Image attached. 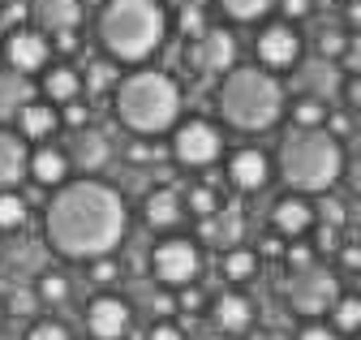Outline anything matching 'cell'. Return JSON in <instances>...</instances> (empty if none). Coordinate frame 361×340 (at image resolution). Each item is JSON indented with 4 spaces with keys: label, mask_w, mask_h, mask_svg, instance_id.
Masks as SVG:
<instances>
[{
    "label": "cell",
    "mask_w": 361,
    "mask_h": 340,
    "mask_svg": "<svg viewBox=\"0 0 361 340\" xmlns=\"http://www.w3.org/2000/svg\"><path fill=\"white\" fill-rule=\"evenodd\" d=\"M129 224L125 194L104 177H69L61 190H52L43 207V237L52 254L69 263H90L116 254Z\"/></svg>",
    "instance_id": "1"
},
{
    "label": "cell",
    "mask_w": 361,
    "mask_h": 340,
    "mask_svg": "<svg viewBox=\"0 0 361 340\" xmlns=\"http://www.w3.org/2000/svg\"><path fill=\"white\" fill-rule=\"evenodd\" d=\"M168 35L164 0H104L95 13V39L112 65H147Z\"/></svg>",
    "instance_id": "2"
},
{
    "label": "cell",
    "mask_w": 361,
    "mask_h": 340,
    "mask_svg": "<svg viewBox=\"0 0 361 340\" xmlns=\"http://www.w3.org/2000/svg\"><path fill=\"white\" fill-rule=\"evenodd\" d=\"M180 82L164 69H129L121 73L116 91H112V112L121 121V130H129L133 138H159L172 134V125L180 121Z\"/></svg>",
    "instance_id": "3"
},
{
    "label": "cell",
    "mask_w": 361,
    "mask_h": 340,
    "mask_svg": "<svg viewBox=\"0 0 361 340\" xmlns=\"http://www.w3.org/2000/svg\"><path fill=\"white\" fill-rule=\"evenodd\" d=\"M284 108H288L284 82L258 65H233L215 87V112L237 134H262L271 125H280Z\"/></svg>",
    "instance_id": "4"
},
{
    "label": "cell",
    "mask_w": 361,
    "mask_h": 340,
    "mask_svg": "<svg viewBox=\"0 0 361 340\" xmlns=\"http://www.w3.org/2000/svg\"><path fill=\"white\" fill-rule=\"evenodd\" d=\"M276 173L284 177L288 194H327L344 173H348V155L344 142L327 130H288L280 138V151L271 155Z\"/></svg>",
    "instance_id": "5"
},
{
    "label": "cell",
    "mask_w": 361,
    "mask_h": 340,
    "mask_svg": "<svg viewBox=\"0 0 361 340\" xmlns=\"http://www.w3.org/2000/svg\"><path fill=\"white\" fill-rule=\"evenodd\" d=\"M172 159L190 173H202L215 159H224V134L207 116H180L172 125Z\"/></svg>",
    "instance_id": "6"
},
{
    "label": "cell",
    "mask_w": 361,
    "mask_h": 340,
    "mask_svg": "<svg viewBox=\"0 0 361 340\" xmlns=\"http://www.w3.org/2000/svg\"><path fill=\"white\" fill-rule=\"evenodd\" d=\"M151 276L164 289H185L202 276V250L190 237H159L151 245Z\"/></svg>",
    "instance_id": "7"
},
{
    "label": "cell",
    "mask_w": 361,
    "mask_h": 340,
    "mask_svg": "<svg viewBox=\"0 0 361 340\" xmlns=\"http://www.w3.org/2000/svg\"><path fill=\"white\" fill-rule=\"evenodd\" d=\"M336 297H340V280L323 263H314L305 272H293V280H288V306L301 319H323L336 306Z\"/></svg>",
    "instance_id": "8"
},
{
    "label": "cell",
    "mask_w": 361,
    "mask_h": 340,
    "mask_svg": "<svg viewBox=\"0 0 361 340\" xmlns=\"http://www.w3.org/2000/svg\"><path fill=\"white\" fill-rule=\"evenodd\" d=\"M301 35H297V26H288V22H262L258 26V35H254V61H258V69H267V73H288V69H297V61H301Z\"/></svg>",
    "instance_id": "9"
},
{
    "label": "cell",
    "mask_w": 361,
    "mask_h": 340,
    "mask_svg": "<svg viewBox=\"0 0 361 340\" xmlns=\"http://www.w3.org/2000/svg\"><path fill=\"white\" fill-rule=\"evenodd\" d=\"M48 65H52V39L43 30H35L26 22V26L5 35V69H13L22 78H39Z\"/></svg>",
    "instance_id": "10"
},
{
    "label": "cell",
    "mask_w": 361,
    "mask_h": 340,
    "mask_svg": "<svg viewBox=\"0 0 361 340\" xmlns=\"http://www.w3.org/2000/svg\"><path fill=\"white\" fill-rule=\"evenodd\" d=\"M237 65V35L228 26H207L190 44V69L207 78H224Z\"/></svg>",
    "instance_id": "11"
},
{
    "label": "cell",
    "mask_w": 361,
    "mask_h": 340,
    "mask_svg": "<svg viewBox=\"0 0 361 340\" xmlns=\"http://www.w3.org/2000/svg\"><path fill=\"white\" fill-rule=\"evenodd\" d=\"M65 155H69V168L78 177H104V168L112 164V142H108V134L99 125H86V130L69 134Z\"/></svg>",
    "instance_id": "12"
},
{
    "label": "cell",
    "mask_w": 361,
    "mask_h": 340,
    "mask_svg": "<svg viewBox=\"0 0 361 340\" xmlns=\"http://www.w3.org/2000/svg\"><path fill=\"white\" fill-rule=\"evenodd\" d=\"M133 323V306L116 293H95L86 306V336L90 340H125Z\"/></svg>",
    "instance_id": "13"
},
{
    "label": "cell",
    "mask_w": 361,
    "mask_h": 340,
    "mask_svg": "<svg viewBox=\"0 0 361 340\" xmlns=\"http://www.w3.org/2000/svg\"><path fill=\"white\" fill-rule=\"evenodd\" d=\"M271 173H276V164H271V155L262 147H237L228 159H224V177H228L233 190L241 194H254L271 181Z\"/></svg>",
    "instance_id": "14"
},
{
    "label": "cell",
    "mask_w": 361,
    "mask_h": 340,
    "mask_svg": "<svg viewBox=\"0 0 361 340\" xmlns=\"http://www.w3.org/2000/svg\"><path fill=\"white\" fill-rule=\"evenodd\" d=\"M82 18H86L82 0H30V26L43 30L48 39L78 35L82 30Z\"/></svg>",
    "instance_id": "15"
},
{
    "label": "cell",
    "mask_w": 361,
    "mask_h": 340,
    "mask_svg": "<svg viewBox=\"0 0 361 340\" xmlns=\"http://www.w3.org/2000/svg\"><path fill=\"white\" fill-rule=\"evenodd\" d=\"M245 211L237 202H224L219 211H211V216L198 220V241L211 245V250H233V245H245Z\"/></svg>",
    "instance_id": "16"
},
{
    "label": "cell",
    "mask_w": 361,
    "mask_h": 340,
    "mask_svg": "<svg viewBox=\"0 0 361 340\" xmlns=\"http://www.w3.org/2000/svg\"><path fill=\"white\" fill-rule=\"evenodd\" d=\"M271 229H276L284 241H297V237H310L319 229V216H314V202L305 194H284L276 207H271Z\"/></svg>",
    "instance_id": "17"
},
{
    "label": "cell",
    "mask_w": 361,
    "mask_h": 340,
    "mask_svg": "<svg viewBox=\"0 0 361 340\" xmlns=\"http://www.w3.org/2000/svg\"><path fill=\"white\" fill-rule=\"evenodd\" d=\"M26 177H30L39 190H61V186L73 177V168H69V155H65V147H56V142H39V147H30V159H26Z\"/></svg>",
    "instance_id": "18"
},
{
    "label": "cell",
    "mask_w": 361,
    "mask_h": 340,
    "mask_svg": "<svg viewBox=\"0 0 361 340\" xmlns=\"http://www.w3.org/2000/svg\"><path fill=\"white\" fill-rule=\"evenodd\" d=\"M13 130L26 138V147L35 142H52V134L61 130V108L48 104V99H26L18 112H13Z\"/></svg>",
    "instance_id": "19"
},
{
    "label": "cell",
    "mask_w": 361,
    "mask_h": 340,
    "mask_svg": "<svg viewBox=\"0 0 361 340\" xmlns=\"http://www.w3.org/2000/svg\"><path fill=\"white\" fill-rule=\"evenodd\" d=\"M211 323L219 336H245L254 327V302L237 289H224L211 302Z\"/></svg>",
    "instance_id": "20"
},
{
    "label": "cell",
    "mask_w": 361,
    "mask_h": 340,
    "mask_svg": "<svg viewBox=\"0 0 361 340\" xmlns=\"http://www.w3.org/2000/svg\"><path fill=\"white\" fill-rule=\"evenodd\" d=\"M39 99H48L56 108L82 99V69H73L69 61H52L48 69L39 73Z\"/></svg>",
    "instance_id": "21"
},
{
    "label": "cell",
    "mask_w": 361,
    "mask_h": 340,
    "mask_svg": "<svg viewBox=\"0 0 361 340\" xmlns=\"http://www.w3.org/2000/svg\"><path fill=\"white\" fill-rule=\"evenodd\" d=\"M26 159L30 147L13 125H0V190H18L26 181Z\"/></svg>",
    "instance_id": "22"
},
{
    "label": "cell",
    "mask_w": 361,
    "mask_h": 340,
    "mask_svg": "<svg viewBox=\"0 0 361 340\" xmlns=\"http://www.w3.org/2000/svg\"><path fill=\"white\" fill-rule=\"evenodd\" d=\"M180 216H185V198H180L176 190H168V186H159V190H151L142 198V220L155 233H172L180 224Z\"/></svg>",
    "instance_id": "23"
},
{
    "label": "cell",
    "mask_w": 361,
    "mask_h": 340,
    "mask_svg": "<svg viewBox=\"0 0 361 340\" xmlns=\"http://www.w3.org/2000/svg\"><path fill=\"white\" fill-rule=\"evenodd\" d=\"M219 272H224V280H228L233 289H241V284H250L258 276V254L250 245H233V250H224Z\"/></svg>",
    "instance_id": "24"
},
{
    "label": "cell",
    "mask_w": 361,
    "mask_h": 340,
    "mask_svg": "<svg viewBox=\"0 0 361 340\" xmlns=\"http://www.w3.org/2000/svg\"><path fill=\"white\" fill-rule=\"evenodd\" d=\"M327 99H314V95H297V99H288V108H284V116H288V125L293 130H323L327 125Z\"/></svg>",
    "instance_id": "25"
},
{
    "label": "cell",
    "mask_w": 361,
    "mask_h": 340,
    "mask_svg": "<svg viewBox=\"0 0 361 340\" xmlns=\"http://www.w3.org/2000/svg\"><path fill=\"white\" fill-rule=\"evenodd\" d=\"M26 99H35L30 95V78H22L13 69H0V121H13V112Z\"/></svg>",
    "instance_id": "26"
},
{
    "label": "cell",
    "mask_w": 361,
    "mask_h": 340,
    "mask_svg": "<svg viewBox=\"0 0 361 340\" xmlns=\"http://www.w3.org/2000/svg\"><path fill=\"white\" fill-rule=\"evenodd\" d=\"M327 323L336 327V336L361 332V297H357V293H340V297H336V306L327 310Z\"/></svg>",
    "instance_id": "27"
},
{
    "label": "cell",
    "mask_w": 361,
    "mask_h": 340,
    "mask_svg": "<svg viewBox=\"0 0 361 340\" xmlns=\"http://www.w3.org/2000/svg\"><path fill=\"white\" fill-rule=\"evenodd\" d=\"M116 82H121V69H116L108 56H99V61H90V69L82 73V95H86V91H90V95H112Z\"/></svg>",
    "instance_id": "28"
},
{
    "label": "cell",
    "mask_w": 361,
    "mask_h": 340,
    "mask_svg": "<svg viewBox=\"0 0 361 340\" xmlns=\"http://www.w3.org/2000/svg\"><path fill=\"white\" fill-rule=\"evenodd\" d=\"M30 220V202L18 190H0V233H18Z\"/></svg>",
    "instance_id": "29"
},
{
    "label": "cell",
    "mask_w": 361,
    "mask_h": 340,
    "mask_svg": "<svg viewBox=\"0 0 361 340\" xmlns=\"http://www.w3.org/2000/svg\"><path fill=\"white\" fill-rule=\"evenodd\" d=\"M215 5H219V13L228 22L250 26V22H262L271 9H276V0H215Z\"/></svg>",
    "instance_id": "30"
},
{
    "label": "cell",
    "mask_w": 361,
    "mask_h": 340,
    "mask_svg": "<svg viewBox=\"0 0 361 340\" xmlns=\"http://www.w3.org/2000/svg\"><path fill=\"white\" fill-rule=\"evenodd\" d=\"M207 26H211V18H207L202 5H185V9H172V13H168V30H176L180 39H190V44H194Z\"/></svg>",
    "instance_id": "31"
},
{
    "label": "cell",
    "mask_w": 361,
    "mask_h": 340,
    "mask_svg": "<svg viewBox=\"0 0 361 340\" xmlns=\"http://www.w3.org/2000/svg\"><path fill=\"white\" fill-rule=\"evenodd\" d=\"M35 293H39L43 306H61V302H69V276L65 272H39Z\"/></svg>",
    "instance_id": "32"
},
{
    "label": "cell",
    "mask_w": 361,
    "mask_h": 340,
    "mask_svg": "<svg viewBox=\"0 0 361 340\" xmlns=\"http://www.w3.org/2000/svg\"><path fill=\"white\" fill-rule=\"evenodd\" d=\"M180 198H185V211H194V216L202 220V216H211V211H219L224 202H219V194L211 190V186H194V190H185V194H180Z\"/></svg>",
    "instance_id": "33"
},
{
    "label": "cell",
    "mask_w": 361,
    "mask_h": 340,
    "mask_svg": "<svg viewBox=\"0 0 361 340\" xmlns=\"http://www.w3.org/2000/svg\"><path fill=\"white\" fill-rule=\"evenodd\" d=\"M284 263H288V272H305V267L319 263V250H314L305 237H297V241L284 245Z\"/></svg>",
    "instance_id": "34"
},
{
    "label": "cell",
    "mask_w": 361,
    "mask_h": 340,
    "mask_svg": "<svg viewBox=\"0 0 361 340\" xmlns=\"http://www.w3.org/2000/svg\"><path fill=\"white\" fill-rule=\"evenodd\" d=\"M86 125H95V108H90L86 99H73V104H65L61 108V130H86Z\"/></svg>",
    "instance_id": "35"
},
{
    "label": "cell",
    "mask_w": 361,
    "mask_h": 340,
    "mask_svg": "<svg viewBox=\"0 0 361 340\" xmlns=\"http://www.w3.org/2000/svg\"><path fill=\"white\" fill-rule=\"evenodd\" d=\"M22 340H73L69 336V327L65 323H56V319H39V323H30L26 327V336Z\"/></svg>",
    "instance_id": "36"
},
{
    "label": "cell",
    "mask_w": 361,
    "mask_h": 340,
    "mask_svg": "<svg viewBox=\"0 0 361 340\" xmlns=\"http://www.w3.org/2000/svg\"><path fill=\"white\" fill-rule=\"evenodd\" d=\"M319 52H323V61L331 65V56H344V52H348V35H344V30H336V35L323 30V35H319Z\"/></svg>",
    "instance_id": "37"
},
{
    "label": "cell",
    "mask_w": 361,
    "mask_h": 340,
    "mask_svg": "<svg viewBox=\"0 0 361 340\" xmlns=\"http://www.w3.org/2000/svg\"><path fill=\"white\" fill-rule=\"evenodd\" d=\"M276 9L284 13L280 22H288V26H293V22H305V18L314 13V0H276Z\"/></svg>",
    "instance_id": "38"
},
{
    "label": "cell",
    "mask_w": 361,
    "mask_h": 340,
    "mask_svg": "<svg viewBox=\"0 0 361 340\" xmlns=\"http://www.w3.org/2000/svg\"><path fill=\"white\" fill-rule=\"evenodd\" d=\"M86 267H90V280H95V284H112V280L121 276V267H116L112 254H104V259H90Z\"/></svg>",
    "instance_id": "39"
},
{
    "label": "cell",
    "mask_w": 361,
    "mask_h": 340,
    "mask_svg": "<svg viewBox=\"0 0 361 340\" xmlns=\"http://www.w3.org/2000/svg\"><path fill=\"white\" fill-rule=\"evenodd\" d=\"M297 340H340V336H336V327L323 323V319H305V323L297 327Z\"/></svg>",
    "instance_id": "40"
},
{
    "label": "cell",
    "mask_w": 361,
    "mask_h": 340,
    "mask_svg": "<svg viewBox=\"0 0 361 340\" xmlns=\"http://www.w3.org/2000/svg\"><path fill=\"white\" fill-rule=\"evenodd\" d=\"M147 340H185V332H180L172 319H155L151 332H147Z\"/></svg>",
    "instance_id": "41"
},
{
    "label": "cell",
    "mask_w": 361,
    "mask_h": 340,
    "mask_svg": "<svg viewBox=\"0 0 361 340\" xmlns=\"http://www.w3.org/2000/svg\"><path fill=\"white\" fill-rule=\"evenodd\" d=\"M151 310H155V319H172L176 315V297L172 293H155V306Z\"/></svg>",
    "instance_id": "42"
},
{
    "label": "cell",
    "mask_w": 361,
    "mask_h": 340,
    "mask_svg": "<svg viewBox=\"0 0 361 340\" xmlns=\"http://www.w3.org/2000/svg\"><path fill=\"white\" fill-rule=\"evenodd\" d=\"M340 254V267L344 272H361V245H344V250H336Z\"/></svg>",
    "instance_id": "43"
},
{
    "label": "cell",
    "mask_w": 361,
    "mask_h": 340,
    "mask_svg": "<svg viewBox=\"0 0 361 340\" xmlns=\"http://www.w3.org/2000/svg\"><path fill=\"white\" fill-rule=\"evenodd\" d=\"M344 99H348L353 108H361V73H353V78L344 82Z\"/></svg>",
    "instance_id": "44"
},
{
    "label": "cell",
    "mask_w": 361,
    "mask_h": 340,
    "mask_svg": "<svg viewBox=\"0 0 361 340\" xmlns=\"http://www.w3.org/2000/svg\"><path fill=\"white\" fill-rule=\"evenodd\" d=\"M344 18H348V26L361 35V0H344Z\"/></svg>",
    "instance_id": "45"
},
{
    "label": "cell",
    "mask_w": 361,
    "mask_h": 340,
    "mask_svg": "<svg viewBox=\"0 0 361 340\" xmlns=\"http://www.w3.org/2000/svg\"><path fill=\"white\" fill-rule=\"evenodd\" d=\"M262 254H271V259H280V254H284V237H280V233H271V237L262 241Z\"/></svg>",
    "instance_id": "46"
},
{
    "label": "cell",
    "mask_w": 361,
    "mask_h": 340,
    "mask_svg": "<svg viewBox=\"0 0 361 340\" xmlns=\"http://www.w3.org/2000/svg\"><path fill=\"white\" fill-rule=\"evenodd\" d=\"M168 5H172V9H185V5H202V9H207V0H168Z\"/></svg>",
    "instance_id": "47"
},
{
    "label": "cell",
    "mask_w": 361,
    "mask_h": 340,
    "mask_svg": "<svg viewBox=\"0 0 361 340\" xmlns=\"http://www.w3.org/2000/svg\"><path fill=\"white\" fill-rule=\"evenodd\" d=\"M0 323H5V297H0Z\"/></svg>",
    "instance_id": "48"
}]
</instances>
